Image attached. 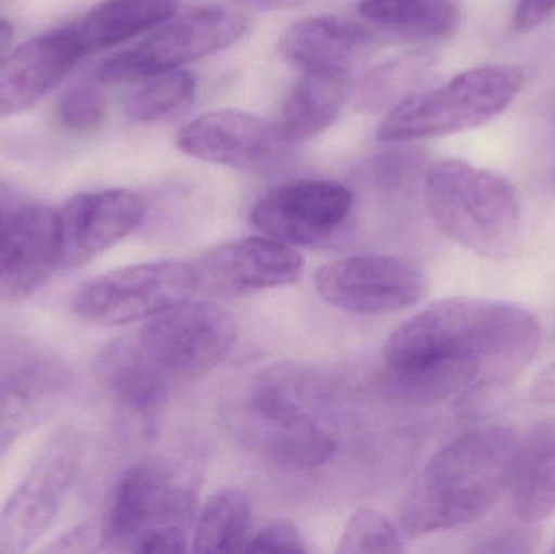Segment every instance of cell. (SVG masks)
Listing matches in <instances>:
<instances>
[{
	"mask_svg": "<svg viewBox=\"0 0 555 554\" xmlns=\"http://www.w3.org/2000/svg\"><path fill=\"white\" fill-rule=\"evenodd\" d=\"M541 337L540 321L524 306L459 296L391 332L384 357L401 399L430 405L459 396L463 415L478 416L531 363Z\"/></svg>",
	"mask_w": 555,
	"mask_h": 554,
	"instance_id": "6da1fadb",
	"label": "cell"
},
{
	"mask_svg": "<svg viewBox=\"0 0 555 554\" xmlns=\"http://www.w3.org/2000/svg\"><path fill=\"white\" fill-rule=\"evenodd\" d=\"M517 438L504 426L473 429L443 446L421 472L401 510L404 537L478 523L504 493Z\"/></svg>",
	"mask_w": 555,
	"mask_h": 554,
	"instance_id": "7a4b0ae2",
	"label": "cell"
},
{
	"mask_svg": "<svg viewBox=\"0 0 555 554\" xmlns=\"http://www.w3.org/2000/svg\"><path fill=\"white\" fill-rule=\"evenodd\" d=\"M426 204L437 228L476 256L508 260L520 250V197L505 176L442 159L427 171Z\"/></svg>",
	"mask_w": 555,
	"mask_h": 554,
	"instance_id": "3957f363",
	"label": "cell"
},
{
	"mask_svg": "<svg viewBox=\"0 0 555 554\" xmlns=\"http://www.w3.org/2000/svg\"><path fill=\"white\" fill-rule=\"evenodd\" d=\"M194 510V491L182 472L162 459L137 462L117 481L101 546L116 553H184Z\"/></svg>",
	"mask_w": 555,
	"mask_h": 554,
	"instance_id": "277c9868",
	"label": "cell"
},
{
	"mask_svg": "<svg viewBox=\"0 0 555 554\" xmlns=\"http://www.w3.org/2000/svg\"><path fill=\"white\" fill-rule=\"evenodd\" d=\"M525 74L515 65L469 68L442 87L416 93L388 113L377 132L384 143L453 136L501 116L524 90Z\"/></svg>",
	"mask_w": 555,
	"mask_h": 554,
	"instance_id": "5b68a950",
	"label": "cell"
},
{
	"mask_svg": "<svg viewBox=\"0 0 555 554\" xmlns=\"http://www.w3.org/2000/svg\"><path fill=\"white\" fill-rule=\"evenodd\" d=\"M241 433L249 448L291 471H309L332 461L335 439L300 402L299 383L289 371L260 377L247 399Z\"/></svg>",
	"mask_w": 555,
	"mask_h": 554,
	"instance_id": "8992f818",
	"label": "cell"
},
{
	"mask_svg": "<svg viewBox=\"0 0 555 554\" xmlns=\"http://www.w3.org/2000/svg\"><path fill=\"white\" fill-rule=\"evenodd\" d=\"M249 29V18L228 7L208 5L176 15L135 46L117 52L98 67L104 85L143 81L223 51Z\"/></svg>",
	"mask_w": 555,
	"mask_h": 554,
	"instance_id": "52a82bcc",
	"label": "cell"
},
{
	"mask_svg": "<svg viewBox=\"0 0 555 554\" xmlns=\"http://www.w3.org/2000/svg\"><path fill=\"white\" fill-rule=\"evenodd\" d=\"M197 292L192 263H139L113 270L81 285L72 298L78 318L116 327L146 321L181 305Z\"/></svg>",
	"mask_w": 555,
	"mask_h": 554,
	"instance_id": "ba28073f",
	"label": "cell"
},
{
	"mask_svg": "<svg viewBox=\"0 0 555 554\" xmlns=\"http://www.w3.org/2000/svg\"><path fill=\"white\" fill-rule=\"evenodd\" d=\"M135 338L169 379H194L210 373L230 355L237 322L220 306L188 299L153 318Z\"/></svg>",
	"mask_w": 555,
	"mask_h": 554,
	"instance_id": "9c48e42d",
	"label": "cell"
},
{
	"mask_svg": "<svg viewBox=\"0 0 555 554\" xmlns=\"http://www.w3.org/2000/svg\"><path fill=\"white\" fill-rule=\"evenodd\" d=\"M83 446L72 428L55 433L0 511V550L25 552L48 533L80 467Z\"/></svg>",
	"mask_w": 555,
	"mask_h": 554,
	"instance_id": "30bf717a",
	"label": "cell"
},
{
	"mask_svg": "<svg viewBox=\"0 0 555 554\" xmlns=\"http://www.w3.org/2000/svg\"><path fill=\"white\" fill-rule=\"evenodd\" d=\"M320 298L352 314L378 315L416 306L429 282L421 267L390 256L333 260L315 273Z\"/></svg>",
	"mask_w": 555,
	"mask_h": 554,
	"instance_id": "8fae6325",
	"label": "cell"
},
{
	"mask_svg": "<svg viewBox=\"0 0 555 554\" xmlns=\"http://www.w3.org/2000/svg\"><path fill=\"white\" fill-rule=\"evenodd\" d=\"M352 202L351 191L338 182L297 179L262 195L250 211V223L287 246H315L348 220Z\"/></svg>",
	"mask_w": 555,
	"mask_h": 554,
	"instance_id": "7c38bea8",
	"label": "cell"
},
{
	"mask_svg": "<svg viewBox=\"0 0 555 554\" xmlns=\"http://www.w3.org/2000/svg\"><path fill=\"white\" fill-rule=\"evenodd\" d=\"M176 145L185 155L211 165L266 171L286 159L293 143L278 124L263 117L244 111L218 109L182 126Z\"/></svg>",
	"mask_w": 555,
	"mask_h": 554,
	"instance_id": "4fadbf2b",
	"label": "cell"
},
{
	"mask_svg": "<svg viewBox=\"0 0 555 554\" xmlns=\"http://www.w3.org/2000/svg\"><path fill=\"white\" fill-rule=\"evenodd\" d=\"M61 270L57 211L0 204V305L23 301Z\"/></svg>",
	"mask_w": 555,
	"mask_h": 554,
	"instance_id": "5bb4252c",
	"label": "cell"
},
{
	"mask_svg": "<svg viewBox=\"0 0 555 554\" xmlns=\"http://www.w3.org/2000/svg\"><path fill=\"white\" fill-rule=\"evenodd\" d=\"M192 267L197 292L241 296L293 285L302 273L304 260L287 244L250 236L208 250Z\"/></svg>",
	"mask_w": 555,
	"mask_h": 554,
	"instance_id": "9a60e30c",
	"label": "cell"
},
{
	"mask_svg": "<svg viewBox=\"0 0 555 554\" xmlns=\"http://www.w3.org/2000/svg\"><path fill=\"white\" fill-rule=\"evenodd\" d=\"M61 270L96 259L137 230L145 218V202L127 189L83 192L59 208Z\"/></svg>",
	"mask_w": 555,
	"mask_h": 554,
	"instance_id": "2e32d148",
	"label": "cell"
},
{
	"mask_svg": "<svg viewBox=\"0 0 555 554\" xmlns=\"http://www.w3.org/2000/svg\"><path fill=\"white\" fill-rule=\"evenodd\" d=\"M87 55L72 26L0 55V117L28 109L51 93Z\"/></svg>",
	"mask_w": 555,
	"mask_h": 554,
	"instance_id": "e0dca14e",
	"label": "cell"
},
{
	"mask_svg": "<svg viewBox=\"0 0 555 554\" xmlns=\"http://www.w3.org/2000/svg\"><path fill=\"white\" fill-rule=\"evenodd\" d=\"M68 371L55 361H36L0 377V459L64 400Z\"/></svg>",
	"mask_w": 555,
	"mask_h": 554,
	"instance_id": "ac0fdd59",
	"label": "cell"
},
{
	"mask_svg": "<svg viewBox=\"0 0 555 554\" xmlns=\"http://www.w3.org/2000/svg\"><path fill=\"white\" fill-rule=\"evenodd\" d=\"M375 31L338 16H313L293 23L281 36L278 51L289 64L304 68L351 72L378 48Z\"/></svg>",
	"mask_w": 555,
	"mask_h": 554,
	"instance_id": "d6986e66",
	"label": "cell"
},
{
	"mask_svg": "<svg viewBox=\"0 0 555 554\" xmlns=\"http://www.w3.org/2000/svg\"><path fill=\"white\" fill-rule=\"evenodd\" d=\"M512 506L528 526L555 514V418L537 423L515 446L508 474Z\"/></svg>",
	"mask_w": 555,
	"mask_h": 554,
	"instance_id": "ffe728a7",
	"label": "cell"
},
{
	"mask_svg": "<svg viewBox=\"0 0 555 554\" xmlns=\"http://www.w3.org/2000/svg\"><path fill=\"white\" fill-rule=\"evenodd\" d=\"M101 376L114 399L142 418L155 422L168 399L169 379L140 347L135 335L114 342L100 361Z\"/></svg>",
	"mask_w": 555,
	"mask_h": 554,
	"instance_id": "44dd1931",
	"label": "cell"
},
{
	"mask_svg": "<svg viewBox=\"0 0 555 554\" xmlns=\"http://www.w3.org/2000/svg\"><path fill=\"white\" fill-rule=\"evenodd\" d=\"M351 93V72L304 68L281 107L280 126L291 143L306 142L325 132Z\"/></svg>",
	"mask_w": 555,
	"mask_h": 554,
	"instance_id": "7402d4cb",
	"label": "cell"
},
{
	"mask_svg": "<svg viewBox=\"0 0 555 554\" xmlns=\"http://www.w3.org/2000/svg\"><path fill=\"white\" fill-rule=\"evenodd\" d=\"M181 0H104L72 26L88 54L129 41L178 15Z\"/></svg>",
	"mask_w": 555,
	"mask_h": 554,
	"instance_id": "603a6c76",
	"label": "cell"
},
{
	"mask_svg": "<svg viewBox=\"0 0 555 554\" xmlns=\"http://www.w3.org/2000/svg\"><path fill=\"white\" fill-rule=\"evenodd\" d=\"M362 18L408 41H436L452 35L460 10L452 0H361Z\"/></svg>",
	"mask_w": 555,
	"mask_h": 554,
	"instance_id": "cb8c5ba5",
	"label": "cell"
},
{
	"mask_svg": "<svg viewBox=\"0 0 555 554\" xmlns=\"http://www.w3.org/2000/svg\"><path fill=\"white\" fill-rule=\"evenodd\" d=\"M253 503L243 490L218 491L202 507L192 532V552H244L250 539Z\"/></svg>",
	"mask_w": 555,
	"mask_h": 554,
	"instance_id": "d4e9b609",
	"label": "cell"
},
{
	"mask_svg": "<svg viewBox=\"0 0 555 554\" xmlns=\"http://www.w3.org/2000/svg\"><path fill=\"white\" fill-rule=\"evenodd\" d=\"M434 65L430 52L417 51L385 62L367 74L359 85V106L371 113H390L398 104L413 96L417 85Z\"/></svg>",
	"mask_w": 555,
	"mask_h": 554,
	"instance_id": "484cf974",
	"label": "cell"
},
{
	"mask_svg": "<svg viewBox=\"0 0 555 554\" xmlns=\"http://www.w3.org/2000/svg\"><path fill=\"white\" fill-rule=\"evenodd\" d=\"M197 90V78L184 68L163 72L143 80L142 87L130 96L127 114L137 123L163 119L172 111L191 103Z\"/></svg>",
	"mask_w": 555,
	"mask_h": 554,
	"instance_id": "4316f807",
	"label": "cell"
},
{
	"mask_svg": "<svg viewBox=\"0 0 555 554\" xmlns=\"http://www.w3.org/2000/svg\"><path fill=\"white\" fill-rule=\"evenodd\" d=\"M404 536L384 514L361 510L352 514L338 542L336 553H401Z\"/></svg>",
	"mask_w": 555,
	"mask_h": 554,
	"instance_id": "83f0119b",
	"label": "cell"
},
{
	"mask_svg": "<svg viewBox=\"0 0 555 554\" xmlns=\"http://www.w3.org/2000/svg\"><path fill=\"white\" fill-rule=\"evenodd\" d=\"M106 117V96L101 81L85 80L65 91L57 106V119L70 132H91Z\"/></svg>",
	"mask_w": 555,
	"mask_h": 554,
	"instance_id": "f1b7e54d",
	"label": "cell"
},
{
	"mask_svg": "<svg viewBox=\"0 0 555 554\" xmlns=\"http://www.w3.org/2000/svg\"><path fill=\"white\" fill-rule=\"evenodd\" d=\"M247 553H306V543L299 530L287 520H275L250 537Z\"/></svg>",
	"mask_w": 555,
	"mask_h": 554,
	"instance_id": "f546056e",
	"label": "cell"
},
{
	"mask_svg": "<svg viewBox=\"0 0 555 554\" xmlns=\"http://www.w3.org/2000/svg\"><path fill=\"white\" fill-rule=\"evenodd\" d=\"M555 12V0H518L514 12V28L528 33L543 25Z\"/></svg>",
	"mask_w": 555,
	"mask_h": 554,
	"instance_id": "4dcf8cb0",
	"label": "cell"
},
{
	"mask_svg": "<svg viewBox=\"0 0 555 554\" xmlns=\"http://www.w3.org/2000/svg\"><path fill=\"white\" fill-rule=\"evenodd\" d=\"M530 537L527 533L504 530V532L492 533L488 539L482 540L476 552L481 553H528L531 550Z\"/></svg>",
	"mask_w": 555,
	"mask_h": 554,
	"instance_id": "1f68e13d",
	"label": "cell"
},
{
	"mask_svg": "<svg viewBox=\"0 0 555 554\" xmlns=\"http://www.w3.org/2000/svg\"><path fill=\"white\" fill-rule=\"evenodd\" d=\"M531 399L543 407H555V361L534 381Z\"/></svg>",
	"mask_w": 555,
	"mask_h": 554,
	"instance_id": "d6a6232c",
	"label": "cell"
},
{
	"mask_svg": "<svg viewBox=\"0 0 555 554\" xmlns=\"http://www.w3.org/2000/svg\"><path fill=\"white\" fill-rule=\"evenodd\" d=\"M237 5L249 7V9L267 10V12H276V10H293L307 5L312 0H230Z\"/></svg>",
	"mask_w": 555,
	"mask_h": 554,
	"instance_id": "836d02e7",
	"label": "cell"
},
{
	"mask_svg": "<svg viewBox=\"0 0 555 554\" xmlns=\"http://www.w3.org/2000/svg\"><path fill=\"white\" fill-rule=\"evenodd\" d=\"M13 29L9 22L0 18V55L9 49L12 42Z\"/></svg>",
	"mask_w": 555,
	"mask_h": 554,
	"instance_id": "e575fe53",
	"label": "cell"
},
{
	"mask_svg": "<svg viewBox=\"0 0 555 554\" xmlns=\"http://www.w3.org/2000/svg\"><path fill=\"white\" fill-rule=\"evenodd\" d=\"M9 201V195L5 194V191H3L2 188H0V204H3V202Z\"/></svg>",
	"mask_w": 555,
	"mask_h": 554,
	"instance_id": "d590c367",
	"label": "cell"
},
{
	"mask_svg": "<svg viewBox=\"0 0 555 554\" xmlns=\"http://www.w3.org/2000/svg\"><path fill=\"white\" fill-rule=\"evenodd\" d=\"M553 552L555 553V543H554V549H553Z\"/></svg>",
	"mask_w": 555,
	"mask_h": 554,
	"instance_id": "8d00e7d4",
	"label": "cell"
}]
</instances>
